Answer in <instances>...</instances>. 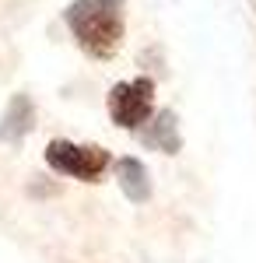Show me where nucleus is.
Segmentation results:
<instances>
[{
	"label": "nucleus",
	"mask_w": 256,
	"mask_h": 263,
	"mask_svg": "<svg viewBox=\"0 0 256 263\" xmlns=\"http://www.w3.org/2000/svg\"><path fill=\"white\" fill-rule=\"evenodd\" d=\"M144 147H151L158 155H179L182 151V130H179V116L172 109H161L137 130Z\"/></svg>",
	"instance_id": "20e7f679"
},
{
	"label": "nucleus",
	"mask_w": 256,
	"mask_h": 263,
	"mask_svg": "<svg viewBox=\"0 0 256 263\" xmlns=\"http://www.w3.org/2000/svg\"><path fill=\"white\" fill-rule=\"evenodd\" d=\"M32 130H35V102H32V95L18 91L14 99L7 102L4 116H0V141L4 144H21Z\"/></svg>",
	"instance_id": "39448f33"
},
{
	"label": "nucleus",
	"mask_w": 256,
	"mask_h": 263,
	"mask_svg": "<svg viewBox=\"0 0 256 263\" xmlns=\"http://www.w3.org/2000/svg\"><path fill=\"white\" fill-rule=\"evenodd\" d=\"M63 21L81 53L92 60H113L126 35V0H70Z\"/></svg>",
	"instance_id": "f257e3e1"
},
{
	"label": "nucleus",
	"mask_w": 256,
	"mask_h": 263,
	"mask_svg": "<svg viewBox=\"0 0 256 263\" xmlns=\"http://www.w3.org/2000/svg\"><path fill=\"white\" fill-rule=\"evenodd\" d=\"M109 120L119 130H140L144 123L155 116V81L151 78H134V81H119L109 88Z\"/></svg>",
	"instance_id": "7ed1b4c3"
},
{
	"label": "nucleus",
	"mask_w": 256,
	"mask_h": 263,
	"mask_svg": "<svg viewBox=\"0 0 256 263\" xmlns=\"http://www.w3.org/2000/svg\"><path fill=\"white\" fill-rule=\"evenodd\" d=\"M42 158L53 172L81 182H99L113 165V155L102 144H74V141H49Z\"/></svg>",
	"instance_id": "f03ea898"
},
{
	"label": "nucleus",
	"mask_w": 256,
	"mask_h": 263,
	"mask_svg": "<svg viewBox=\"0 0 256 263\" xmlns=\"http://www.w3.org/2000/svg\"><path fill=\"white\" fill-rule=\"evenodd\" d=\"M116 182L123 190V197L130 203H148L151 200V172L148 165L137 158H119L116 162Z\"/></svg>",
	"instance_id": "423d86ee"
}]
</instances>
